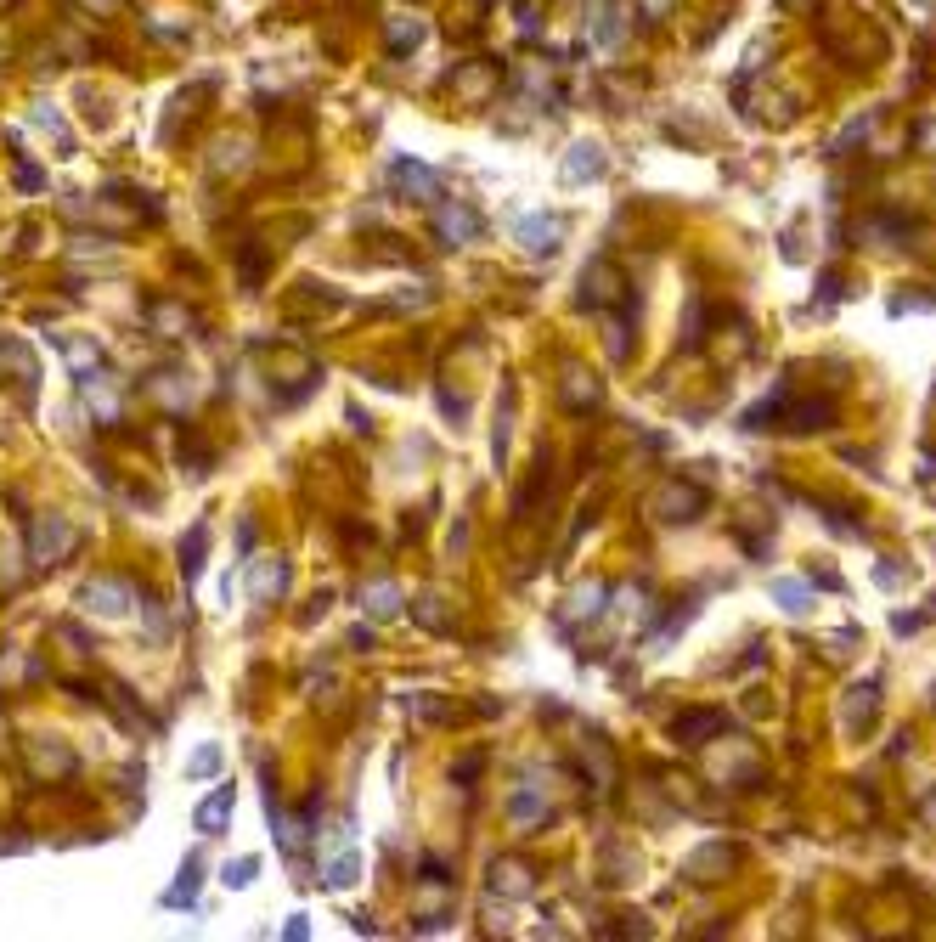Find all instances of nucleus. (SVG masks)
<instances>
[{
    "instance_id": "nucleus-4",
    "label": "nucleus",
    "mask_w": 936,
    "mask_h": 942,
    "mask_svg": "<svg viewBox=\"0 0 936 942\" xmlns=\"http://www.w3.org/2000/svg\"><path fill=\"white\" fill-rule=\"evenodd\" d=\"M705 734H722V711H688V717H677V739L705 745Z\"/></svg>"
},
{
    "instance_id": "nucleus-12",
    "label": "nucleus",
    "mask_w": 936,
    "mask_h": 942,
    "mask_svg": "<svg viewBox=\"0 0 936 942\" xmlns=\"http://www.w3.org/2000/svg\"><path fill=\"white\" fill-rule=\"evenodd\" d=\"M773 598H779V604H784L790 615L807 610V587H801V581H779V587H773Z\"/></svg>"
},
{
    "instance_id": "nucleus-1",
    "label": "nucleus",
    "mask_w": 936,
    "mask_h": 942,
    "mask_svg": "<svg viewBox=\"0 0 936 942\" xmlns=\"http://www.w3.org/2000/svg\"><path fill=\"white\" fill-rule=\"evenodd\" d=\"M700 503H705L700 491H688V486H666V491L655 497V514H660V519H694V514H700Z\"/></svg>"
},
{
    "instance_id": "nucleus-7",
    "label": "nucleus",
    "mask_w": 936,
    "mask_h": 942,
    "mask_svg": "<svg viewBox=\"0 0 936 942\" xmlns=\"http://www.w3.org/2000/svg\"><path fill=\"white\" fill-rule=\"evenodd\" d=\"M519 237H525V249L553 254V249H559V220H525V226H519Z\"/></svg>"
},
{
    "instance_id": "nucleus-13",
    "label": "nucleus",
    "mask_w": 936,
    "mask_h": 942,
    "mask_svg": "<svg viewBox=\"0 0 936 942\" xmlns=\"http://www.w3.org/2000/svg\"><path fill=\"white\" fill-rule=\"evenodd\" d=\"M192 892H198V858H187V869H181V886H175L164 903H192Z\"/></svg>"
},
{
    "instance_id": "nucleus-10",
    "label": "nucleus",
    "mask_w": 936,
    "mask_h": 942,
    "mask_svg": "<svg viewBox=\"0 0 936 942\" xmlns=\"http://www.w3.org/2000/svg\"><path fill=\"white\" fill-rule=\"evenodd\" d=\"M367 610H373L378 621H384V615H395V610H401V593H395L390 581H384V587H373V593H367Z\"/></svg>"
},
{
    "instance_id": "nucleus-17",
    "label": "nucleus",
    "mask_w": 936,
    "mask_h": 942,
    "mask_svg": "<svg viewBox=\"0 0 936 942\" xmlns=\"http://www.w3.org/2000/svg\"><path fill=\"white\" fill-rule=\"evenodd\" d=\"M215 768H220V751L215 745H203V751L192 756V773H215Z\"/></svg>"
},
{
    "instance_id": "nucleus-14",
    "label": "nucleus",
    "mask_w": 936,
    "mask_h": 942,
    "mask_svg": "<svg viewBox=\"0 0 936 942\" xmlns=\"http://www.w3.org/2000/svg\"><path fill=\"white\" fill-rule=\"evenodd\" d=\"M350 880H356V858L344 852V858H333V864H328V886H350Z\"/></svg>"
},
{
    "instance_id": "nucleus-3",
    "label": "nucleus",
    "mask_w": 936,
    "mask_h": 942,
    "mask_svg": "<svg viewBox=\"0 0 936 942\" xmlns=\"http://www.w3.org/2000/svg\"><path fill=\"white\" fill-rule=\"evenodd\" d=\"M728 864H734V852H728V847H700L694 858H688V875H694V880H722V875H728Z\"/></svg>"
},
{
    "instance_id": "nucleus-16",
    "label": "nucleus",
    "mask_w": 936,
    "mask_h": 942,
    "mask_svg": "<svg viewBox=\"0 0 936 942\" xmlns=\"http://www.w3.org/2000/svg\"><path fill=\"white\" fill-rule=\"evenodd\" d=\"M254 880V858H237V864H226V886H249Z\"/></svg>"
},
{
    "instance_id": "nucleus-15",
    "label": "nucleus",
    "mask_w": 936,
    "mask_h": 942,
    "mask_svg": "<svg viewBox=\"0 0 936 942\" xmlns=\"http://www.w3.org/2000/svg\"><path fill=\"white\" fill-rule=\"evenodd\" d=\"M198 553H203V531H192V542L181 548V570H187V576H198V565H203Z\"/></svg>"
},
{
    "instance_id": "nucleus-2",
    "label": "nucleus",
    "mask_w": 936,
    "mask_h": 942,
    "mask_svg": "<svg viewBox=\"0 0 936 942\" xmlns=\"http://www.w3.org/2000/svg\"><path fill=\"white\" fill-rule=\"evenodd\" d=\"M74 548V531H68L63 519H40V525H34V553H40V559H63V553Z\"/></svg>"
},
{
    "instance_id": "nucleus-6",
    "label": "nucleus",
    "mask_w": 936,
    "mask_h": 942,
    "mask_svg": "<svg viewBox=\"0 0 936 942\" xmlns=\"http://www.w3.org/2000/svg\"><path fill=\"white\" fill-rule=\"evenodd\" d=\"M226 813H232V785H220L215 796L198 807V830L203 835H220V818H226Z\"/></svg>"
},
{
    "instance_id": "nucleus-9",
    "label": "nucleus",
    "mask_w": 936,
    "mask_h": 942,
    "mask_svg": "<svg viewBox=\"0 0 936 942\" xmlns=\"http://www.w3.org/2000/svg\"><path fill=\"white\" fill-rule=\"evenodd\" d=\"M440 232L446 237H474L480 232V220L468 215V209H446V215H440Z\"/></svg>"
},
{
    "instance_id": "nucleus-11",
    "label": "nucleus",
    "mask_w": 936,
    "mask_h": 942,
    "mask_svg": "<svg viewBox=\"0 0 936 942\" xmlns=\"http://www.w3.org/2000/svg\"><path fill=\"white\" fill-rule=\"evenodd\" d=\"M282 581H288V570H282V565H260V570H254V593L271 598V593H282Z\"/></svg>"
},
{
    "instance_id": "nucleus-5",
    "label": "nucleus",
    "mask_w": 936,
    "mask_h": 942,
    "mask_svg": "<svg viewBox=\"0 0 936 942\" xmlns=\"http://www.w3.org/2000/svg\"><path fill=\"white\" fill-rule=\"evenodd\" d=\"M125 587H119V581H91V587H85V604H91V610H102V615H125Z\"/></svg>"
},
{
    "instance_id": "nucleus-8",
    "label": "nucleus",
    "mask_w": 936,
    "mask_h": 942,
    "mask_svg": "<svg viewBox=\"0 0 936 942\" xmlns=\"http://www.w3.org/2000/svg\"><path fill=\"white\" fill-rule=\"evenodd\" d=\"M598 170H604V147H593V142H581L576 158L564 164V175H570V181H587V175H598Z\"/></svg>"
}]
</instances>
